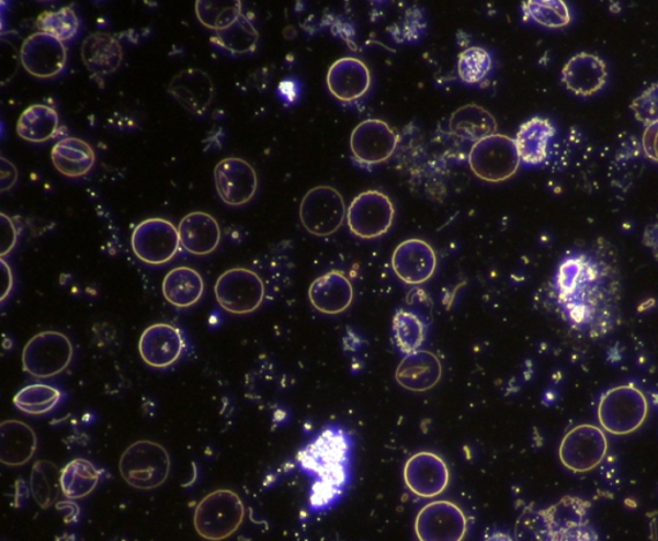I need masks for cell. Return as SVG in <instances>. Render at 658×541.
Returning <instances> with one entry per match:
<instances>
[{"mask_svg":"<svg viewBox=\"0 0 658 541\" xmlns=\"http://www.w3.org/2000/svg\"><path fill=\"white\" fill-rule=\"evenodd\" d=\"M622 293L617 255L604 239L568 252L553 281V296L567 325L593 340L622 323Z\"/></svg>","mask_w":658,"mask_h":541,"instance_id":"1","label":"cell"},{"mask_svg":"<svg viewBox=\"0 0 658 541\" xmlns=\"http://www.w3.org/2000/svg\"><path fill=\"white\" fill-rule=\"evenodd\" d=\"M350 436L339 427H327L297 454L300 467L314 477L310 506L329 507L341 497L350 480Z\"/></svg>","mask_w":658,"mask_h":541,"instance_id":"2","label":"cell"},{"mask_svg":"<svg viewBox=\"0 0 658 541\" xmlns=\"http://www.w3.org/2000/svg\"><path fill=\"white\" fill-rule=\"evenodd\" d=\"M245 505L239 495L231 491L213 492L198 503L193 522L198 536L208 541L227 540L241 528Z\"/></svg>","mask_w":658,"mask_h":541,"instance_id":"3","label":"cell"},{"mask_svg":"<svg viewBox=\"0 0 658 541\" xmlns=\"http://www.w3.org/2000/svg\"><path fill=\"white\" fill-rule=\"evenodd\" d=\"M647 417V397L633 385L605 391L598 404V420L603 430L612 435L625 436L638 431Z\"/></svg>","mask_w":658,"mask_h":541,"instance_id":"4","label":"cell"},{"mask_svg":"<svg viewBox=\"0 0 658 541\" xmlns=\"http://www.w3.org/2000/svg\"><path fill=\"white\" fill-rule=\"evenodd\" d=\"M118 469L126 484L138 491H155L170 475V455L157 442L139 440L125 450Z\"/></svg>","mask_w":658,"mask_h":541,"instance_id":"5","label":"cell"},{"mask_svg":"<svg viewBox=\"0 0 658 541\" xmlns=\"http://www.w3.org/2000/svg\"><path fill=\"white\" fill-rule=\"evenodd\" d=\"M468 164L478 179L500 183L518 172L521 159L514 139L503 134H494L475 143L470 148Z\"/></svg>","mask_w":658,"mask_h":541,"instance_id":"6","label":"cell"},{"mask_svg":"<svg viewBox=\"0 0 658 541\" xmlns=\"http://www.w3.org/2000/svg\"><path fill=\"white\" fill-rule=\"evenodd\" d=\"M73 348L70 338L57 330L35 335L22 351V367L32 377H56L70 365Z\"/></svg>","mask_w":658,"mask_h":541,"instance_id":"7","label":"cell"},{"mask_svg":"<svg viewBox=\"0 0 658 541\" xmlns=\"http://www.w3.org/2000/svg\"><path fill=\"white\" fill-rule=\"evenodd\" d=\"M214 292L216 302L224 311L234 315H247L263 305L265 283L251 269L234 268L218 278Z\"/></svg>","mask_w":658,"mask_h":541,"instance_id":"8","label":"cell"},{"mask_svg":"<svg viewBox=\"0 0 658 541\" xmlns=\"http://www.w3.org/2000/svg\"><path fill=\"white\" fill-rule=\"evenodd\" d=\"M345 201L332 187L319 185L304 195L300 205L303 227L313 236L327 237L338 232L345 221Z\"/></svg>","mask_w":658,"mask_h":541,"instance_id":"9","label":"cell"},{"mask_svg":"<svg viewBox=\"0 0 658 541\" xmlns=\"http://www.w3.org/2000/svg\"><path fill=\"white\" fill-rule=\"evenodd\" d=\"M132 249L145 264L162 266L175 258L181 238L175 225L161 217H151L133 230Z\"/></svg>","mask_w":658,"mask_h":541,"instance_id":"10","label":"cell"},{"mask_svg":"<svg viewBox=\"0 0 658 541\" xmlns=\"http://www.w3.org/2000/svg\"><path fill=\"white\" fill-rule=\"evenodd\" d=\"M608 450L609 441L600 427L580 425L565 435L558 454L567 470L586 473L602 463Z\"/></svg>","mask_w":658,"mask_h":541,"instance_id":"11","label":"cell"},{"mask_svg":"<svg viewBox=\"0 0 658 541\" xmlns=\"http://www.w3.org/2000/svg\"><path fill=\"white\" fill-rule=\"evenodd\" d=\"M347 219L354 236L375 239L390 230L395 219V207L385 193L366 191L351 202Z\"/></svg>","mask_w":658,"mask_h":541,"instance_id":"12","label":"cell"},{"mask_svg":"<svg viewBox=\"0 0 658 541\" xmlns=\"http://www.w3.org/2000/svg\"><path fill=\"white\" fill-rule=\"evenodd\" d=\"M415 529L420 541H463L468 521L465 512L454 503L436 500L420 510Z\"/></svg>","mask_w":658,"mask_h":541,"instance_id":"13","label":"cell"},{"mask_svg":"<svg viewBox=\"0 0 658 541\" xmlns=\"http://www.w3.org/2000/svg\"><path fill=\"white\" fill-rule=\"evenodd\" d=\"M216 192L224 204L243 206L256 198L258 174L250 162L239 157H227L214 170Z\"/></svg>","mask_w":658,"mask_h":541,"instance_id":"14","label":"cell"},{"mask_svg":"<svg viewBox=\"0 0 658 541\" xmlns=\"http://www.w3.org/2000/svg\"><path fill=\"white\" fill-rule=\"evenodd\" d=\"M21 65L37 79H52L61 74L67 63L65 43L37 32L26 37L20 49Z\"/></svg>","mask_w":658,"mask_h":541,"instance_id":"15","label":"cell"},{"mask_svg":"<svg viewBox=\"0 0 658 541\" xmlns=\"http://www.w3.org/2000/svg\"><path fill=\"white\" fill-rule=\"evenodd\" d=\"M398 137L383 120H365L351 133L350 147L355 159L365 165L385 162L395 153Z\"/></svg>","mask_w":658,"mask_h":541,"instance_id":"16","label":"cell"},{"mask_svg":"<svg viewBox=\"0 0 658 541\" xmlns=\"http://www.w3.org/2000/svg\"><path fill=\"white\" fill-rule=\"evenodd\" d=\"M449 480H451V473H449L446 463L433 453H417L409 458L404 467L406 485L420 498H436L446 491Z\"/></svg>","mask_w":658,"mask_h":541,"instance_id":"17","label":"cell"},{"mask_svg":"<svg viewBox=\"0 0 658 541\" xmlns=\"http://www.w3.org/2000/svg\"><path fill=\"white\" fill-rule=\"evenodd\" d=\"M185 341L181 329L167 323L149 326L139 340V354L148 367L167 370L183 356Z\"/></svg>","mask_w":658,"mask_h":541,"instance_id":"18","label":"cell"},{"mask_svg":"<svg viewBox=\"0 0 658 541\" xmlns=\"http://www.w3.org/2000/svg\"><path fill=\"white\" fill-rule=\"evenodd\" d=\"M392 264L399 280L416 285L428 282L435 274L438 258L428 243L411 238L396 247Z\"/></svg>","mask_w":658,"mask_h":541,"instance_id":"19","label":"cell"},{"mask_svg":"<svg viewBox=\"0 0 658 541\" xmlns=\"http://www.w3.org/2000/svg\"><path fill=\"white\" fill-rule=\"evenodd\" d=\"M168 92L194 116H204L215 97L214 82L206 71L185 69L171 79Z\"/></svg>","mask_w":658,"mask_h":541,"instance_id":"20","label":"cell"},{"mask_svg":"<svg viewBox=\"0 0 658 541\" xmlns=\"http://www.w3.org/2000/svg\"><path fill=\"white\" fill-rule=\"evenodd\" d=\"M608 79V65L600 56L587 52L568 59L560 72V80L566 89L575 95L585 98L600 93Z\"/></svg>","mask_w":658,"mask_h":541,"instance_id":"21","label":"cell"},{"mask_svg":"<svg viewBox=\"0 0 658 541\" xmlns=\"http://www.w3.org/2000/svg\"><path fill=\"white\" fill-rule=\"evenodd\" d=\"M329 92L341 102L361 100L371 88V72L361 59L340 58L327 74Z\"/></svg>","mask_w":658,"mask_h":541,"instance_id":"22","label":"cell"},{"mask_svg":"<svg viewBox=\"0 0 658 541\" xmlns=\"http://www.w3.org/2000/svg\"><path fill=\"white\" fill-rule=\"evenodd\" d=\"M80 55L87 70L97 79L116 72L124 61L122 43L115 35L102 32L86 37L81 44Z\"/></svg>","mask_w":658,"mask_h":541,"instance_id":"23","label":"cell"},{"mask_svg":"<svg viewBox=\"0 0 658 541\" xmlns=\"http://www.w3.org/2000/svg\"><path fill=\"white\" fill-rule=\"evenodd\" d=\"M309 300L314 309L319 313L339 315L353 304L354 288L345 274L333 270L311 283Z\"/></svg>","mask_w":658,"mask_h":541,"instance_id":"24","label":"cell"},{"mask_svg":"<svg viewBox=\"0 0 658 541\" xmlns=\"http://www.w3.org/2000/svg\"><path fill=\"white\" fill-rule=\"evenodd\" d=\"M443 375L439 358L431 351L417 350L404 357L398 370H396V382L404 388L423 393V391L435 387Z\"/></svg>","mask_w":658,"mask_h":541,"instance_id":"25","label":"cell"},{"mask_svg":"<svg viewBox=\"0 0 658 541\" xmlns=\"http://www.w3.org/2000/svg\"><path fill=\"white\" fill-rule=\"evenodd\" d=\"M178 232L183 249L196 257L213 253L222 239L219 223L211 214L202 212L185 215Z\"/></svg>","mask_w":658,"mask_h":541,"instance_id":"26","label":"cell"},{"mask_svg":"<svg viewBox=\"0 0 658 541\" xmlns=\"http://www.w3.org/2000/svg\"><path fill=\"white\" fill-rule=\"evenodd\" d=\"M36 448V435L29 425L11 419L0 427V461L9 467H21L29 463Z\"/></svg>","mask_w":658,"mask_h":541,"instance_id":"27","label":"cell"},{"mask_svg":"<svg viewBox=\"0 0 658 541\" xmlns=\"http://www.w3.org/2000/svg\"><path fill=\"white\" fill-rule=\"evenodd\" d=\"M555 135L556 127L548 119L533 117L523 123L514 139L521 161L536 167L547 160L551 140Z\"/></svg>","mask_w":658,"mask_h":541,"instance_id":"28","label":"cell"},{"mask_svg":"<svg viewBox=\"0 0 658 541\" xmlns=\"http://www.w3.org/2000/svg\"><path fill=\"white\" fill-rule=\"evenodd\" d=\"M50 159L59 174L80 178L93 169L95 154L86 140L67 137L58 140L52 148Z\"/></svg>","mask_w":658,"mask_h":541,"instance_id":"29","label":"cell"},{"mask_svg":"<svg viewBox=\"0 0 658 541\" xmlns=\"http://www.w3.org/2000/svg\"><path fill=\"white\" fill-rule=\"evenodd\" d=\"M205 292L204 278L189 267L171 269L162 282V295L170 305L186 309L196 305Z\"/></svg>","mask_w":658,"mask_h":541,"instance_id":"30","label":"cell"},{"mask_svg":"<svg viewBox=\"0 0 658 541\" xmlns=\"http://www.w3.org/2000/svg\"><path fill=\"white\" fill-rule=\"evenodd\" d=\"M449 127L457 137L476 143L497 134L498 124L489 111L477 104H466L454 112Z\"/></svg>","mask_w":658,"mask_h":541,"instance_id":"31","label":"cell"},{"mask_svg":"<svg viewBox=\"0 0 658 541\" xmlns=\"http://www.w3.org/2000/svg\"><path fill=\"white\" fill-rule=\"evenodd\" d=\"M59 116L48 104H33L22 111L16 125L20 138L32 143H44L56 137Z\"/></svg>","mask_w":658,"mask_h":541,"instance_id":"32","label":"cell"},{"mask_svg":"<svg viewBox=\"0 0 658 541\" xmlns=\"http://www.w3.org/2000/svg\"><path fill=\"white\" fill-rule=\"evenodd\" d=\"M101 473L87 460H73L61 471L63 493L67 499L78 500L88 497L99 485Z\"/></svg>","mask_w":658,"mask_h":541,"instance_id":"33","label":"cell"},{"mask_svg":"<svg viewBox=\"0 0 658 541\" xmlns=\"http://www.w3.org/2000/svg\"><path fill=\"white\" fill-rule=\"evenodd\" d=\"M30 491L41 508L48 509L54 506L63 492L61 471L55 463L37 461L30 475Z\"/></svg>","mask_w":658,"mask_h":541,"instance_id":"34","label":"cell"},{"mask_svg":"<svg viewBox=\"0 0 658 541\" xmlns=\"http://www.w3.org/2000/svg\"><path fill=\"white\" fill-rule=\"evenodd\" d=\"M194 10L201 24L215 33L234 25L243 14L241 0H198Z\"/></svg>","mask_w":658,"mask_h":541,"instance_id":"35","label":"cell"},{"mask_svg":"<svg viewBox=\"0 0 658 541\" xmlns=\"http://www.w3.org/2000/svg\"><path fill=\"white\" fill-rule=\"evenodd\" d=\"M212 42L230 55H247L257 49L259 33L250 19L242 14L234 25L215 33Z\"/></svg>","mask_w":658,"mask_h":541,"instance_id":"36","label":"cell"},{"mask_svg":"<svg viewBox=\"0 0 658 541\" xmlns=\"http://www.w3.org/2000/svg\"><path fill=\"white\" fill-rule=\"evenodd\" d=\"M428 328L418 315L399 311L393 319V337L396 348L404 356L411 354L422 347Z\"/></svg>","mask_w":658,"mask_h":541,"instance_id":"37","label":"cell"},{"mask_svg":"<svg viewBox=\"0 0 658 541\" xmlns=\"http://www.w3.org/2000/svg\"><path fill=\"white\" fill-rule=\"evenodd\" d=\"M61 391L44 383L21 388L13 397L14 407L30 416H42L54 410L61 402Z\"/></svg>","mask_w":658,"mask_h":541,"instance_id":"38","label":"cell"},{"mask_svg":"<svg viewBox=\"0 0 658 541\" xmlns=\"http://www.w3.org/2000/svg\"><path fill=\"white\" fill-rule=\"evenodd\" d=\"M526 20L548 29H563L570 24L571 13L563 0H529L522 3Z\"/></svg>","mask_w":658,"mask_h":541,"instance_id":"39","label":"cell"},{"mask_svg":"<svg viewBox=\"0 0 658 541\" xmlns=\"http://www.w3.org/2000/svg\"><path fill=\"white\" fill-rule=\"evenodd\" d=\"M35 24L41 33L54 36L63 43L73 40L80 27L79 18L71 7L43 12Z\"/></svg>","mask_w":658,"mask_h":541,"instance_id":"40","label":"cell"},{"mask_svg":"<svg viewBox=\"0 0 658 541\" xmlns=\"http://www.w3.org/2000/svg\"><path fill=\"white\" fill-rule=\"evenodd\" d=\"M515 541H555L547 510L527 507L514 526Z\"/></svg>","mask_w":658,"mask_h":541,"instance_id":"41","label":"cell"},{"mask_svg":"<svg viewBox=\"0 0 658 541\" xmlns=\"http://www.w3.org/2000/svg\"><path fill=\"white\" fill-rule=\"evenodd\" d=\"M590 503L580 498L567 497L560 499L547 510L553 532L570 528V526L588 522Z\"/></svg>","mask_w":658,"mask_h":541,"instance_id":"42","label":"cell"},{"mask_svg":"<svg viewBox=\"0 0 658 541\" xmlns=\"http://www.w3.org/2000/svg\"><path fill=\"white\" fill-rule=\"evenodd\" d=\"M490 70L491 57L483 48H468L458 57L460 78L468 84L480 82Z\"/></svg>","mask_w":658,"mask_h":541,"instance_id":"43","label":"cell"},{"mask_svg":"<svg viewBox=\"0 0 658 541\" xmlns=\"http://www.w3.org/2000/svg\"><path fill=\"white\" fill-rule=\"evenodd\" d=\"M631 110L635 120L646 127L658 123V82H654L635 98L631 103Z\"/></svg>","mask_w":658,"mask_h":541,"instance_id":"44","label":"cell"},{"mask_svg":"<svg viewBox=\"0 0 658 541\" xmlns=\"http://www.w3.org/2000/svg\"><path fill=\"white\" fill-rule=\"evenodd\" d=\"M598 533L588 522L570 526L556 533L555 541H598Z\"/></svg>","mask_w":658,"mask_h":541,"instance_id":"45","label":"cell"},{"mask_svg":"<svg viewBox=\"0 0 658 541\" xmlns=\"http://www.w3.org/2000/svg\"><path fill=\"white\" fill-rule=\"evenodd\" d=\"M13 44L7 42L3 37L2 40V84L4 86L7 81L13 79L14 74L19 70V64L21 63L20 50L14 52Z\"/></svg>","mask_w":658,"mask_h":541,"instance_id":"46","label":"cell"},{"mask_svg":"<svg viewBox=\"0 0 658 541\" xmlns=\"http://www.w3.org/2000/svg\"><path fill=\"white\" fill-rule=\"evenodd\" d=\"M0 217H2V223H0V230H2V233H0V236H2V243H0L2 244V251H0V255H2V259H4V257L14 249V246H16L19 230L12 217L4 213L0 214Z\"/></svg>","mask_w":658,"mask_h":541,"instance_id":"47","label":"cell"},{"mask_svg":"<svg viewBox=\"0 0 658 541\" xmlns=\"http://www.w3.org/2000/svg\"><path fill=\"white\" fill-rule=\"evenodd\" d=\"M19 171L14 165L7 160L5 157H0V191L2 193L10 191L16 184Z\"/></svg>","mask_w":658,"mask_h":541,"instance_id":"48","label":"cell"},{"mask_svg":"<svg viewBox=\"0 0 658 541\" xmlns=\"http://www.w3.org/2000/svg\"><path fill=\"white\" fill-rule=\"evenodd\" d=\"M642 146L648 159L658 164V123L646 127L643 133Z\"/></svg>","mask_w":658,"mask_h":541,"instance_id":"49","label":"cell"},{"mask_svg":"<svg viewBox=\"0 0 658 541\" xmlns=\"http://www.w3.org/2000/svg\"><path fill=\"white\" fill-rule=\"evenodd\" d=\"M643 245L653 251L655 259L658 261V222L648 225L643 235Z\"/></svg>","mask_w":658,"mask_h":541,"instance_id":"50","label":"cell"},{"mask_svg":"<svg viewBox=\"0 0 658 541\" xmlns=\"http://www.w3.org/2000/svg\"><path fill=\"white\" fill-rule=\"evenodd\" d=\"M0 267H2V296H0V302L4 303L13 289V274L9 262L4 259L0 260Z\"/></svg>","mask_w":658,"mask_h":541,"instance_id":"51","label":"cell"},{"mask_svg":"<svg viewBox=\"0 0 658 541\" xmlns=\"http://www.w3.org/2000/svg\"><path fill=\"white\" fill-rule=\"evenodd\" d=\"M484 541H513V539L511 536H508V533L503 531H494L491 533H488Z\"/></svg>","mask_w":658,"mask_h":541,"instance_id":"52","label":"cell"}]
</instances>
